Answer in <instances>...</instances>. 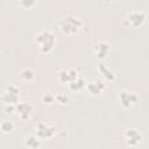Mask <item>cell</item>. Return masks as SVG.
Here are the masks:
<instances>
[{
    "label": "cell",
    "instance_id": "18",
    "mask_svg": "<svg viewBox=\"0 0 149 149\" xmlns=\"http://www.w3.org/2000/svg\"><path fill=\"white\" fill-rule=\"evenodd\" d=\"M56 99H55V95L54 94H51L50 92H47V93H44L43 95H42V101L44 102V104H51V102H54Z\"/></svg>",
    "mask_w": 149,
    "mask_h": 149
},
{
    "label": "cell",
    "instance_id": "15",
    "mask_svg": "<svg viewBox=\"0 0 149 149\" xmlns=\"http://www.w3.org/2000/svg\"><path fill=\"white\" fill-rule=\"evenodd\" d=\"M0 128H1V132L3 134H9L14 130L15 128V123L10 120H3L1 121V125H0Z\"/></svg>",
    "mask_w": 149,
    "mask_h": 149
},
{
    "label": "cell",
    "instance_id": "6",
    "mask_svg": "<svg viewBox=\"0 0 149 149\" xmlns=\"http://www.w3.org/2000/svg\"><path fill=\"white\" fill-rule=\"evenodd\" d=\"M143 140L142 134L136 128H129L125 132V141L129 147H136L139 146Z\"/></svg>",
    "mask_w": 149,
    "mask_h": 149
},
{
    "label": "cell",
    "instance_id": "16",
    "mask_svg": "<svg viewBox=\"0 0 149 149\" xmlns=\"http://www.w3.org/2000/svg\"><path fill=\"white\" fill-rule=\"evenodd\" d=\"M20 76H21V78H22L23 80H26V81H31V80L34 79V77H35L34 71H33L30 68H24V69H22L21 72H20Z\"/></svg>",
    "mask_w": 149,
    "mask_h": 149
},
{
    "label": "cell",
    "instance_id": "10",
    "mask_svg": "<svg viewBox=\"0 0 149 149\" xmlns=\"http://www.w3.org/2000/svg\"><path fill=\"white\" fill-rule=\"evenodd\" d=\"M16 112L21 120H28L33 113V106L27 101H21L16 104Z\"/></svg>",
    "mask_w": 149,
    "mask_h": 149
},
{
    "label": "cell",
    "instance_id": "4",
    "mask_svg": "<svg viewBox=\"0 0 149 149\" xmlns=\"http://www.w3.org/2000/svg\"><path fill=\"white\" fill-rule=\"evenodd\" d=\"M5 105H16L19 102V88L14 85H8L1 95Z\"/></svg>",
    "mask_w": 149,
    "mask_h": 149
},
{
    "label": "cell",
    "instance_id": "7",
    "mask_svg": "<svg viewBox=\"0 0 149 149\" xmlns=\"http://www.w3.org/2000/svg\"><path fill=\"white\" fill-rule=\"evenodd\" d=\"M36 135L41 139V140H44V139H50L55 135L56 133V127L55 126H51V125H47L44 122H40L36 125Z\"/></svg>",
    "mask_w": 149,
    "mask_h": 149
},
{
    "label": "cell",
    "instance_id": "19",
    "mask_svg": "<svg viewBox=\"0 0 149 149\" xmlns=\"http://www.w3.org/2000/svg\"><path fill=\"white\" fill-rule=\"evenodd\" d=\"M20 5H21L23 8L29 9V8H31L33 6H35V1H34V0H21V1H20Z\"/></svg>",
    "mask_w": 149,
    "mask_h": 149
},
{
    "label": "cell",
    "instance_id": "11",
    "mask_svg": "<svg viewBox=\"0 0 149 149\" xmlns=\"http://www.w3.org/2000/svg\"><path fill=\"white\" fill-rule=\"evenodd\" d=\"M94 51H95V55L99 59H105L107 57V55L109 54V44L107 42L101 41V42L95 44Z\"/></svg>",
    "mask_w": 149,
    "mask_h": 149
},
{
    "label": "cell",
    "instance_id": "17",
    "mask_svg": "<svg viewBox=\"0 0 149 149\" xmlns=\"http://www.w3.org/2000/svg\"><path fill=\"white\" fill-rule=\"evenodd\" d=\"M55 99H56V101H57L59 105H65V104H68V101H69V97H68V94L62 93V92L57 93V94L55 95Z\"/></svg>",
    "mask_w": 149,
    "mask_h": 149
},
{
    "label": "cell",
    "instance_id": "14",
    "mask_svg": "<svg viewBox=\"0 0 149 149\" xmlns=\"http://www.w3.org/2000/svg\"><path fill=\"white\" fill-rule=\"evenodd\" d=\"M84 87H86V83H85V80H84L81 77H78L77 79H74L73 81H71V83L69 84V88H70V91H72V92L81 91Z\"/></svg>",
    "mask_w": 149,
    "mask_h": 149
},
{
    "label": "cell",
    "instance_id": "13",
    "mask_svg": "<svg viewBox=\"0 0 149 149\" xmlns=\"http://www.w3.org/2000/svg\"><path fill=\"white\" fill-rule=\"evenodd\" d=\"M24 146L29 149H38L41 146V139L37 135H28L24 139Z\"/></svg>",
    "mask_w": 149,
    "mask_h": 149
},
{
    "label": "cell",
    "instance_id": "8",
    "mask_svg": "<svg viewBox=\"0 0 149 149\" xmlns=\"http://www.w3.org/2000/svg\"><path fill=\"white\" fill-rule=\"evenodd\" d=\"M79 76H78V72L76 69L73 68H70V69H63L61 70L58 73H57V79L58 81L63 83V84H70L71 81H73L74 79H77Z\"/></svg>",
    "mask_w": 149,
    "mask_h": 149
},
{
    "label": "cell",
    "instance_id": "5",
    "mask_svg": "<svg viewBox=\"0 0 149 149\" xmlns=\"http://www.w3.org/2000/svg\"><path fill=\"white\" fill-rule=\"evenodd\" d=\"M146 19H147V15H146L144 12L139 10V9H134V10L128 13L126 20L129 23V26L137 28V27H140V26H142L144 23Z\"/></svg>",
    "mask_w": 149,
    "mask_h": 149
},
{
    "label": "cell",
    "instance_id": "12",
    "mask_svg": "<svg viewBox=\"0 0 149 149\" xmlns=\"http://www.w3.org/2000/svg\"><path fill=\"white\" fill-rule=\"evenodd\" d=\"M97 69H98L99 73H100L107 81H113V80H115V73H114L106 64H104L102 62L97 65Z\"/></svg>",
    "mask_w": 149,
    "mask_h": 149
},
{
    "label": "cell",
    "instance_id": "20",
    "mask_svg": "<svg viewBox=\"0 0 149 149\" xmlns=\"http://www.w3.org/2000/svg\"><path fill=\"white\" fill-rule=\"evenodd\" d=\"M14 111H16V105H5L6 113H13Z\"/></svg>",
    "mask_w": 149,
    "mask_h": 149
},
{
    "label": "cell",
    "instance_id": "2",
    "mask_svg": "<svg viewBox=\"0 0 149 149\" xmlns=\"http://www.w3.org/2000/svg\"><path fill=\"white\" fill-rule=\"evenodd\" d=\"M83 26V21L74 15H66L59 20V29L66 35L76 34Z\"/></svg>",
    "mask_w": 149,
    "mask_h": 149
},
{
    "label": "cell",
    "instance_id": "3",
    "mask_svg": "<svg viewBox=\"0 0 149 149\" xmlns=\"http://www.w3.org/2000/svg\"><path fill=\"white\" fill-rule=\"evenodd\" d=\"M118 100L123 108H130L137 101V94L130 91L122 90L118 93Z\"/></svg>",
    "mask_w": 149,
    "mask_h": 149
},
{
    "label": "cell",
    "instance_id": "1",
    "mask_svg": "<svg viewBox=\"0 0 149 149\" xmlns=\"http://www.w3.org/2000/svg\"><path fill=\"white\" fill-rule=\"evenodd\" d=\"M35 42L38 44L41 52L49 54L54 49V45L56 43V36L51 30L43 29L35 35Z\"/></svg>",
    "mask_w": 149,
    "mask_h": 149
},
{
    "label": "cell",
    "instance_id": "9",
    "mask_svg": "<svg viewBox=\"0 0 149 149\" xmlns=\"http://www.w3.org/2000/svg\"><path fill=\"white\" fill-rule=\"evenodd\" d=\"M105 88H106V85L100 79H95V80H91V81L86 83V90L92 95H99V94H101L105 91Z\"/></svg>",
    "mask_w": 149,
    "mask_h": 149
}]
</instances>
